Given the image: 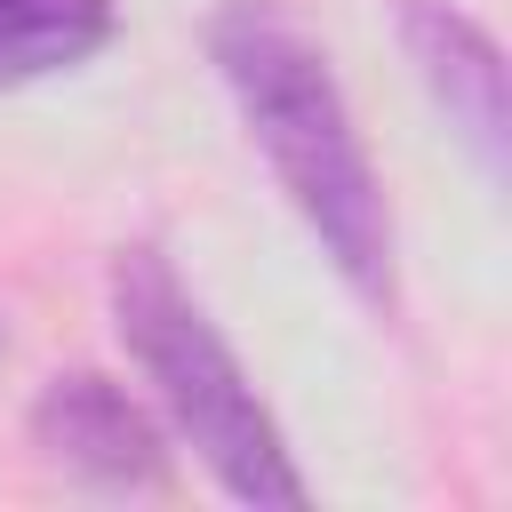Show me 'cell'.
Here are the masks:
<instances>
[{
	"mask_svg": "<svg viewBox=\"0 0 512 512\" xmlns=\"http://www.w3.org/2000/svg\"><path fill=\"white\" fill-rule=\"evenodd\" d=\"M408 48L424 64V80L440 88V104L464 120V136L480 144V160L496 168L504 160V64H496V40L456 16L448 0H408Z\"/></svg>",
	"mask_w": 512,
	"mask_h": 512,
	"instance_id": "cell-4",
	"label": "cell"
},
{
	"mask_svg": "<svg viewBox=\"0 0 512 512\" xmlns=\"http://www.w3.org/2000/svg\"><path fill=\"white\" fill-rule=\"evenodd\" d=\"M216 72L248 120V136L264 144L280 192L296 200V216L320 232V248L336 256V272L368 296L392 288V216L376 192V168L352 136V112L336 96V72L320 56V40L280 8V0H224L208 24Z\"/></svg>",
	"mask_w": 512,
	"mask_h": 512,
	"instance_id": "cell-1",
	"label": "cell"
},
{
	"mask_svg": "<svg viewBox=\"0 0 512 512\" xmlns=\"http://www.w3.org/2000/svg\"><path fill=\"white\" fill-rule=\"evenodd\" d=\"M112 40V0H0V88L88 64Z\"/></svg>",
	"mask_w": 512,
	"mask_h": 512,
	"instance_id": "cell-5",
	"label": "cell"
},
{
	"mask_svg": "<svg viewBox=\"0 0 512 512\" xmlns=\"http://www.w3.org/2000/svg\"><path fill=\"white\" fill-rule=\"evenodd\" d=\"M112 312H120L128 352L160 384L168 416L200 448V464L240 504H304V480H296V464H288V448H280L256 384L240 376V360L224 352V336L208 328V312L184 296V280L168 272L160 248H128L112 264Z\"/></svg>",
	"mask_w": 512,
	"mask_h": 512,
	"instance_id": "cell-2",
	"label": "cell"
},
{
	"mask_svg": "<svg viewBox=\"0 0 512 512\" xmlns=\"http://www.w3.org/2000/svg\"><path fill=\"white\" fill-rule=\"evenodd\" d=\"M32 440L64 472H80L96 488H152L160 480V432H152V416L112 376H88V368H72V376H56L40 392Z\"/></svg>",
	"mask_w": 512,
	"mask_h": 512,
	"instance_id": "cell-3",
	"label": "cell"
}]
</instances>
